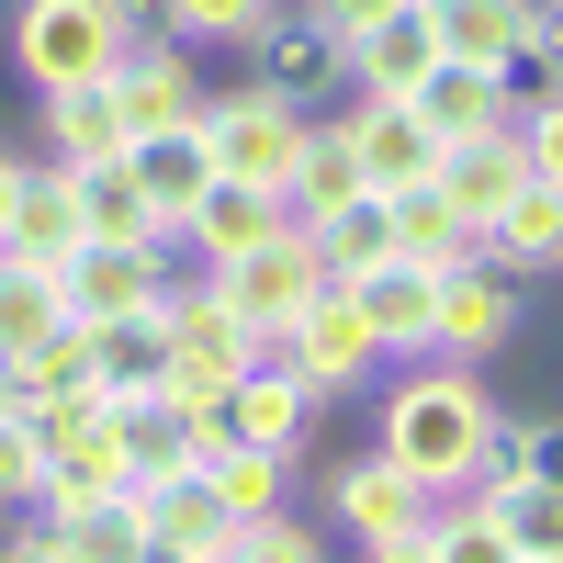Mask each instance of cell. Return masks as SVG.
<instances>
[{
	"instance_id": "1",
	"label": "cell",
	"mask_w": 563,
	"mask_h": 563,
	"mask_svg": "<svg viewBox=\"0 0 563 563\" xmlns=\"http://www.w3.org/2000/svg\"><path fill=\"white\" fill-rule=\"evenodd\" d=\"M485 417H496V395H485V372L474 361H406L395 384H384V417H372V451L384 462H406L429 496H462L474 485V440H485Z\"/></svg>"
},
{
	"instance_id": "2",
	"label": "cell",
	"mask_w": 563,
	"mask_h": 563,
	"mask_svg": "<svg viewBox=\"0 0 563 563\" xmlns=\"http://www.w3.org/2000/svg\"><path fill=\"white\" fill-rule=\"evenodd\" d=\"M158 316H169V384H158V395H180V406H192V429L214 440V406H225V384H238V372H249L271 339H260V327H238V305H225L203 271H169Z\"/></svg>"
},
{
	"instance_id": "3",
	"label": "cell",
	"mask_w": 563,
	"mask_h": 563,
	"mask_svg": "<svg viewBox=\"0 0 563 563\" xmlns=\"http://www.w3.org/2000/svg\"><path fill=\"white\" fill-rule=\"evenodd\" d=\"M203 147H214V180H260V192H282L305 158V135L316 113L294 102V90H271V79H238V90H203Z\"/></svg>"
},
{
	"instance_id": "4",
	"label": "cell",
	"mask_w": 563,
	"mask_h": 563,
	"mask_svg": "<svg viewBox=\"0 0 563 563\" xmlns=\"http://www.w3.org/2000/svg\"><path fill=\"white\" fill-rule=\"evenodd\" d=\"M124 34H135L124 0H23V12H12V68H23L34 90H57V79H113Z\"/></svg>"
},
{
	"instance_id": "5",
	"label": "cell",
	"mask_w": 563,
	"mask_h": 563,
	"mask_svg": "<svg viewBox=\"0 0 563 563\" xmlns=\"http://www.w3.org/2000/svg\"><path fill=\"white\" fill-rule=\"evenodd\" d=\"M327 406L339 395H316L282 350H260L238 384H225V406H214V440H249V451H282V462H305L316 451V429H327Z\"/></svg>"
},
{
	"instance_id": "6",
	"label": "cell",
	"mask_w": 563,
	"mask_h": 563,
	"mask_svg": "<svg viewBox=\"0 0 563 563\" xmlns=\"http://www.w3.org/2000/svg\"><path fill=\"white\" fill-rule=\"evenodd\" d=\"M507 339H519V271H496L485 249H474V260H451V271H440V294H429V350L485 372ZM429 350H417V361H429Z\"/></svg>"
},
{
	"instance_id": "7",
	"label": "cell",
	"mask_w": 563,
	"mask_h": 563,
	"mask_svg": "<svg viewBox=\"0 0 563 563\" xmlns=\"http://www.w3.org/2000/svg\"><path fill=\"white\" fill-rule=\"evenodd\" d=\"M203 282H214L225 305H238V327L282 339V327H294V305L327 282V260H316V238H305V225H282V238H260V249H238V260H214Z\"/></svg>"
},
{
	"instance_id": "8",
	"label": "cell",
	"mask_w": 563,
	"mask_h": 563,
	"mask_svg": "<svg viewBox=\"0 0 563 563\" xmlns=\"http://www.w3.org/2000/svg\"><path fill=\"white\" fill-rule=\"evenodd\" d=\"M169 271H180V249L169 238H147V249H68V271H57V305H68V327H113V316H135V305H158L169 294Z\"/></svg>"
},
{
	"instance_id": "9",
	"label": "cell",
	"mask_w": 563,
	"mask_h": 563,
	"mask_svg": "<svg viewBox=\"0 0 563 563\" xmlns=\"http://www.w3.org/2000/svg\"><path fill=\"white\" fill-rule=\"evenodd\" d=\"M271 350L294 361V372H305L316 395H361L372 372H384V350H372V327L350 316V294H339V282H316V294L294 305V327H282Z\"/></svg>"
},
{
	"instance_id": "10",
	"label": "cell",
	"mask_w": 563,
	"mask_h": 563,
	"mask_svg": "<svg viewBox=\"0 0 563 563\" xmlns=\"http://www.w3.org/2000/svg\"><path fill=\"white\" fill-rule=\"evenodd\" d=\"M113 102H124L135 135L192 124V113H203V68H192V45L158 34V23H135V34H124V57H113Z\"/></svg>"
},
{
	"instance_id": "11",
	"label": "cell",
	"mask_w": 563,
	"mask_h": 563,
	"mask_svg": "<svg viewBox=\"0 0 563 563\" xmlns=\"http://www.w3.org/2000/svg\"><path fill=\"white\" fill-rule=\"evenodd\" d=\"M429 485L406 474V462H384V451H361V462H339L327 474V530H350V541H406V530H429Z\"/></svg>"
},
{
	"instance_id": "12",
	"label": "cell",
	"mask_w": 563,
	"mask_h": 563,
	"mask_svg": "<svg viewBox=\"0 0 563 563\" xmlns=\"http://www.w3.org/2000/svg\"><path fill=\"white\" fill-rule=\"evenodd\" d=\"M339 294H350V316L372 327V350L384 361H417L429 350V294H440V271H417V260H361V271H339Z\"/></svg>"
},
{
	"instance_id": "13",
	"label": "cell",
	"mask_w": 563,
	"mask_h": 563,
	"mask_svg": "<svg viewBox=\"0 0 563 563\" xmlns=\"http://www.w3.org/2000/svg\"><path fill=\"white\" fill-rule=\"evenodd\" d=\"M282 225H294V203H282V192H260V180H214V192L169 225V249H180V271H214V260L282 238Z\"/></svg>"
},
{
	"instance_id": "14",
	"label": "cell",
	"mask_w": 563,
	"mask_h": 563,
	"mask_svg": "<svg viewBox=\"0 0 563 563\" xmlns=\"http://www.w3.org/2000/svg\"><path fill=\"white\" fill-rule=\"evenodd\" d=\"M406 102H417V124H429L440 147H474V135H507V124H519V79H507V68H451V57H440Z\"/></svg>"
},
{
	"instance_id": "15",
	"label": "cell",
	"mask_w": 563,
	"mask_h": 563,
	"mask_svg": "<svg viewBox=\"0 0 563 563\" xmlns=\"http://www.w3.org/2000/svg\"><path fill=\"white\" fill-rule=\"evenodd\" d=\"M339 147L361 158L372 192H406V180H429V169H440V135L417 124V102H372V90L339 113Z\"/></svg>"
},
{
	"instance_id": "16",
	"label": "cell",
	"mask_w": 563,
	"mask_h": 563,
	"mask_svg": "<svg viewBox=\"0 0 563 563\" xmlns=\"http://www.w3.org/2000/svg\"><path fill=\"white\" fill-rule=\"evenodd\" d=\"M339 68H350V90H372V102H406V90L440 68V34H429L417 0H395L384 23H361V34L339 45Z\"/></svg>"
},
{
	"instance_id": "17",
	"label": "cell",
	"mask_w": 563,
	"mask_h": 563,
	"mask_svg": "<svg viewBox=\"0 0 563 563\" xmlns=\"http://www.w3.org/2000/svg\"><path fill=\"white\" fill-rule=\"evenodd\" d=\"M474 249L496 271H519V282H563V192L552 180H519V192L474 225Z\"/></svg>"
},
{
	"instance_id": "18",
	"label": "cell",
	"mask_w": 563,
	"mask_h": 563,
	"mask_svg": "<svg viewBox=\"0 0 563 563\" xmlns=\"http://www.w3.org/2000/svg\"><path fill=\"white\" fill-rule=\"evenodd\" d=\"M249 68H260L271 90H294V102H305V90H327V79H350V68H339V34H327L305 0H271V12H260Z\"/></svg>"
},
{
	"instance_id": "19",
	"label": "cell",
	"mask_w": 563,
	"mask_h": 563,
	"mask_svg": "<svg viewBox=\"0 0 563 563\" xmlns=\"http://www.w3.org/2000/svg\"><path fill=\"white\" fill-rule=\"evenodd\" d=\"M34 102H45V158H57V169H79V158H124V147H135L113 79H57V90H34Z\"/></svg>"
},
{
	"instance_id": "20",
	"label": "cell",
	"mask_w": 563,
	"mask_h": 563,
	"mask_svg": "<svg viewBox=\"0 0 563 563\" xmlns=\"http://www.w3.org/2000/svg\"><path fill=\"white\" fill-rule=\"evenodd\" d=\"M124 169H135V192H147L158 225H180V214L214 192V147H203V124H158V135H135Z\"/></svg>"
},
{
	"instance_id": "21",
	"label": "cell",
	"mask_w": 563,
	"mask_h": 563,
	"mask_svg": "<svg viewBox=\"0 0 563 563\" xmlns=\"http://www.w3.org/2000/svg\"><path fill=\"white\" fill-rule=\"evenodd\" d=\"M68 249H90V238H79V192H68V169L45 158V169H23V192H12V225H0V260L68 271Z\"/></svg>"
},
{
	"instance_id": "22",
	"label": "cell",
	"mask_w": 563,
	"mask_h": 563,
	"mask_svg": "<svg viewBox=\"0 0 563 563\" xmlns=\"http://www.w3.org/2000/svg\"><path fill=\"white\" fill-rule=\"evenodd\" d=\"M440 34L451 68H507L519 79V45H530V0H417Z\"/></svg>"
},
{
	"instance_id": "23",
	"label": "cell",
	"mask_w": 563,
	"mask_h": 563,
	"mask_svg": "<svg viewBox=\"0 0 563 563\" xmlns=\"http://www.w3.org/2000/svg\"><path fill=\"white\" fill-rule=\"evenodd\" d=\"M113 451H124V485H158L203 451V429L180 395H113Z\"/></svg>"
},
{
	"instance_id": "24",
	"label": "cell",
	"mask_w": 563,
	"mask_h": 563,
	"mask_svg": "<svg viewBox=\"0 0 563 563\" xmlns=\"http://www.w3.org/2000/svg\"><path fill=\"white\" fill-rule=\"evenodd\" d=\"M90 384H102V395H158L169 384V316L135 305L113 327H90Z\"/></svg>"
},
{
	"instance_id": "25",
	"label": "cell",
	"mask_w": 563,
	"mask_h": 563,
	"mask_svg": "<svg viewBox=\"0 0 563 563\" xmlns=\"http://www.w3.org/2000/svg\"><path fill=\"white\" fill-rule=\"evenodd\" d=\"M68 192H79V238H102V249H147V238H169V225L147 214V192H135L124 158H79Z\"/></svg>"
},
{
	"instance_id": "26",
	"label": "cell",
	"mask_w": 563,
	"mask_h": 563,
	"mask_svg": "<svg viewBox=\"0 0 563 563\" xmlns=\"http://www.w3.org/2000/svg\"><path fill=\"white\" fill-rule=\"evenodd\" d=\"M384 214H395V260H417V271L474 260V214H462L440 180H406V192H384Z\"/></svg>"
},
{
	"instance_id": "27",
	"label": "cell",
	"mask_w": 563,
	"mask_h": 563,
	"mask_svg": "<svg viewBox=\"0 0 563 563\" xmlns=\"http://www.w3.org/2000/svg\"><path fill=\"white\" fill-rule=\"evenodd\" d=\"M45 530L68 541V563H158V530H147V507H135V485L90 496V507H57Z\"/></svg>"
},
{
	"instance_id": "28",
	"label": "cell",
	"mask_w": 563,
	"mask_h": 563,
	"mask_svg": "<svg viewBox=\"0 0 563 563\" xmlns=\"http://www.w3.org/2000/svg\"><path fill=\"white\" fill-rule=\"evenodd\" d=\"M135 507H147V530H158V552H225V496L180 462V474H158V485H135Z\"/></svg>"
},
{
	"instance_id": "29",
	"label": "cell",
	"mask_w": 563,
	"mask_h": 563,
	"mask_svg": "<svg viewBox=\"0 0 563 563\" xmlns=\"http://www.w3.org/2000/svg\"><path fill=\"white\" fill-rule=\"evenodd\" d=\"M429 180H440V192H451L462 214L485 225V214H496V203L530 180V158H519V124H507V135H474V147H440V169H429Z\"/></svg>"
},
{
	"instance_id": "30",
	"label": "cell",
	"mask_w": 563,
	"mask_h": 563,
	"mask_svg": "<svg viewBox=\"0 0 563 563\" xmlns=\"http://www.w3.org/2000/svg\"><path fill=\"white\" fill-rule=\"evenodd\" d=\"M57 395H90V327H57V339H34L0 361V406H57Z\"/></svg>"
},
{
	"instance_id": "31",
	"label": "cell",
	"mask_w": 563,
	"mask_h": 563,
	"mask_svg": "<svg viewBox=\"0 0 563 563\" xmlns=\"http://www.w3.org/2000/svg\"><path fill=\"white\" fill-rule=\"evenodd\" d=\"M192 474L225 496V519H271L282 485H294V462H282V451H249V440H203V451H192Z\"/></svg>"
},
{
	"instance_id": "32",
	"label": "cell",
	"mask_w": 563,
	"mask_h": 563,
	"mask_svg": "<svg viewBox=\"0 0 563 563\" xmlns=\"http://www.w3.org/2000/svg\"><path fill=\"white\" fill-rule=\"evenodd\" d=\"M305 238H316L327 282H339V271H361V260H384V249H395V214H384V192H350V203H327Z\"/></svg>"
},
{
	"instance_id": "33",
	"label": "cell",
	"mask_w": 563,
	"mask_h": 563,
	"mask_svg": "<svg viewBox=\"0 0 563 563\" xmlns=\"http://www.w3.org/2000/svg\"><path fill=\"white\" fill-rule=\"evenodd\" d=\"M350 192H372V180H361V158L339 147V124H316L305 158H294V180H282V203H294V225H316L327 203H350Z\"/></svg>"
},
{
	"instance_id": "34",
	"label": "cell",
	"mask_w": 563,
	"mask_h": 563,
	"mask_svg": "<svg viewBox=\"0 0 563 563\" xmlns=\"http://www.w3.org/2000/svg\"><path fill=\"white\" fill-rule=\"evenodd\" d=\"M68 305H57V271H34V260H0V361L34 350V339H57Z\"/></svg>"
},
{
	"instance_id": "35",
	"label": "cell",
	"mask_w": 563,
	"mask_h": 563,
	"mask_svg": "<svg viewBox=\"0 0 563 563\" xmlns=\"http://www.w3.org/2000/svg\"><path fill=\"white\" fill-rule=\"evenodd\" d=\"M485 519L507 530V552H563V485H541V474H519V485H507V496H485Z\"/></svg>"
},
{
	"instance_id": "36",
	"label": "cell",
	"mask_w": 563,
	"mask_h": 563,
	"mask_svg": "<svg viewBox=\"0 0 563 563\" xmlns=\"http://www.w3.org/2000/svg\"><path fill=\"white\" fill-rule=\"evenodd\" d=\"M271 0H147V23L180 34V45H249Z\"/></svg>"
},
{
	"instance_id": "37",
	"label": "cell",
	"mask_w": 563,
	"mask_h": 563,
	"mask_svg": "<svg viewBox=\"0 0 563 563\" xmlns=\"http://www.w3.org/2000/svg\"><path fill=\"white\" fill-rule=\"evenodd\" d=\"M429 552H440V563H519L507 530L485 519V496H440V507H429Z\"/></svg>"
},
{
	"instance_id": "38",
	"label": "cell",
	"mask_w": 563,
	"mask_h": 563,
	"mask_svg": "<svg viewBox=\"0 0 563 563\" xmlns=\"http://www.w3.org/2000/svg\"><path fill=\"white\" fill-rule=\"evenodd\" d=\"M225 563H327V530L271 507V519H238V530H225Z\"/></svg>"
},
{
	"instance_id": "39",
	"label": "cell",
	"mask_w": 563,
	"mask_h": 563,
	"mask_svg": "<svg viewBox=\"0 0 563 563\" xmlns=\"http://www.w3.org/2000/svg\"><path fill=\"white\" fill-rule=\"evenodd\" d=\"M530 474V417H485V440H474V485L462 496H507Z\"/></svg>"
},
{
	"instance_id": "40",
	"label": "cell",
	"mask_w": 563,
	"mask_h": 563,
	"mask_svg": "<svg viewBox=\"0 0 563 563\" xmlns=\"http://www.w3.org/2000/svg\"><path fill=\"white\" fill-rule=\"evenodd\" d=\"M519 158H530V180L563 192V90H530L519 102Z\"/></svg>"
},
{
	"instance_id": "41",
	"label": "cell",
	"mask_w": 563,
	"mask_h": 563,
	"mask_svg": "<svg viewBox=\"0 0 563 563\" xmlns=\"http://www.w3.org/2000/svg\"><path fill=\"white\" fill-rule=\"evenodd\" d=\"M34 474H45V440L23 406H0V507H34Z\"/></svg>"
},
{
	"instance_id": "42",
	"label": "cell",
	"mask_w": 563,
	"mask_h": 563,
	"mask_svg": "<svg viewBox=\"0 0 563 563\" xmlns=\"http://www.w3.org/2000/svg\"><path fill=\"white\" fill-rule=\"evenodd\" d=\"M519 90H563V0H530V45H519Z\"/></svg>"
},
{
	"instance_id": "43",
	"label": "cell",
	"mask_w": 563,
	"mask_h": 563,
	"mask_svg": "<svg viewBox=\"0 0 563 563\" xmlns=\"http://www.w3.org/2000/svg\"><path fill=\"white\" fill-rule=\"evenodd\" d=\"M305 12H316V23H327V34H339V45H350V34H361V23H384V12H395V0H305Z\"/></svg>"
},
{
	"instance_id": "44",
	"label": "cell",
	"mask_w": 563,
	"mask_h": 563,
	"mask_svg": "<svg viewBox=\"0 0 563 563\" xmlns=\"http://www.w3.org/2000/svg\"><path fill=\"white\" fill-rule=\"evenodd\" d=\"M530 474L563 485V417H530Z\"/></svg>"
},
{
	"instance_id": "45",
	"label": "cell",
	"mask_w": 563,
	"mask_h": 563,
	"mask_svg": "<svg viewBox=\"0 0 563 563\" xmlns=\"http://www.w3.org/2000/svg\"><path fill=\"white\" fill-rule=\"evenodd\" d=\"M0 563H68V541L34 519V530H12V541H0Z\"/></svg>"
},
{
	"instance_id": "46",
	"label": "cell",
	"mask_w": 563,
	"mask_h": 563,
	"mask_svg": "<svg viewBox=\"0 0 563 563\" xmlns=\"http://www.w3.org/2000/svg\"><path fill=\"white\" fill-rule=\"evenodd\" d=\"M361 563H440V552H429V530H406V541H361Z\"/></svg>"
},
{
	"instance_id": "47",
	"label": "cell",
	"mask_w": 563,
	"mask_h": 563,
	"mask_svg": "<svg viewBox=\"0 0 563 563\" xmlns=\"http://www.w3.org/2000/svg\"><path fill=\"white\" fill-rule=\"evenodd\" d=\"M23 169H34L23 147H0V225H12V192H23Z\"/></svg>"
},
{
	"instance_id": "48",
	"label": "cell",
	"mask_w": 563,
	"mask_h": 563,
	"mask_svg": "<svg viewBox=\"0 0 563 563\" xmlns=\"http://www.w3.org/2000/svg\"><path fill=\"white\" fill-rule=\"evenodd\" d=\"M158 563H225V552H158Z\"/></svg>"
},
{
	"instance_id": "49",
	"label": "cell",
	"mask_w": 563,
	"mask_h": 563,
	"mask_svg": "<svg viewBox=\"0 0 563 563\" xmlns=\"http://www.w3.org/2000/svg\"><path fill=\"white\" fill-rule=\"evenodd\" d=\"M530 563H563V552H530Z\"/></svg>"
}]
</instances>
